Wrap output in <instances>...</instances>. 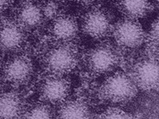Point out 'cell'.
Wrapping results in <instances>:
<instances>
[{
  "mask_svg": "<svg viewBox=\"0 0 159 119\" xmlns=\"http://www.w3.org/2000/svg\"><path fill=\"white\" fill-rule=\"evenodd\" d=\"M21 108V99L16 93H6L0 95V118H15L20 114Z\"/></svg>",
  "mask_w": 159,
  "mask_h": 119,
  "instance_id": "cell-12",
  "label": "cell"
},
{
  "mask_svg": "<svg viewBox=\"0 0 159 119\" xmlns=\"http://www.w3.org/2000/svg\"><path fill=\"white\" fill-rule=\"evenodd\" d=\"M138 90L130 74L123 71H114L102 82L99 94L101 99L111 106H122L132 102Z\"/></svg>",
  "mask_w": 159,
  "mask_h": 119,
  "instance_id": "cell-1",
  "label": "cell"
},
{
  "mask_svg": "<svg viewBox=\"0 0 159 119\" xmlns=\"http://www.w3.org/2000/svg\"><path fill=\"white\" fill-rule=\"evenodd\" d=\"M70 89V82L65 76L53 74L43 82L42 94L49 102L63 103L67 98Z\"/></svg>",
  "mask_w": 159,
  "mask_h": 119,
  "instance_id": "cell-7",
  "label": "cell"
},
{
  "mask_svg": "<svg viewBox=\"0 0 159 119\" xmlns=\"http://www.w3.org/2000/svg\"><path fill=\"white\" fill-rule=\"evenodd\" d=\"M78 61L77 48L71 42H61L48 53L46 64L52 74L65 76L76 67Z\"/></svg>",
  "mask_w": 159,
  "mask_h": 119,
  "instance_id": "cell-4",
  "label": "cell"
},
{
  "mask_svg": "<svg viewBox=\"0 0 159 119\" xmlns=\"http://www.w3.org/2000/svg\"><path fill=\"white\" fill-rule=\"evenodd\" d=\"M8 5V0H0V12H3Z\"/></svg>",
  "mask_w": 159,
  "mask_h": 119,
  "instance_id": "cell-18",
  "label": "cell"
},
{
  "mask_svg": "<svg viewBox=\"0 0 159 119\" xmlns=\"http://www.w3.org/2000/svg\"><path fill=\"white\" fill-rule=\"evenodd\" d=\"M52 110L48 106L38 104L29 110L25 117L27 118H50L52 117Z\"/></svg>",
  "mask_w": 159,
  "mask_h": 119,
  "instance_id": "cell-15",
  "label": "cell"
},
{
  "mask_svg": "<svg viewBox=\"0 0 159 119\" xmlns=\"http://www.w3.org/2000/svg\"><path fill=\"white\" fill-rule=\"evenodd\" d=\"M146 34L139 21L123 17L114 23L111 35L118 48L131 51L145 44Z\"/></svg>",
  "mask_w": 159,
  "mask_h": 119,
  "instance_id": "cell-2",
  "label": "cell"
},
{
  "mask_svg": "<svg viewBox=\"0 0 159 119\" xmlns=\"http://www.w3.org/2000/svg\"><path fill=\"white\" fill-rule=\"evenodd\" d=\"M114 25L109 12L104 9L95 8L83 17L81 27L82 31L90 37L102 39L111 35Z\"/></svg>",
  "mask_w": 159,
  "mask_h": 119,
  "instance_id": "cell-6",
  "label": "cell"
},
{
  "mask_svg": "<svg viewBox=\"0 0 159 119\" xmlns=\"http://www.w3.org/2000/svg\"><path fill=\"white\" fill-rule=\"evenodd\" d=\"M64 1H72V0H64Z\"/></svg>",
  "mask_w": 159,
  "mask_h": 119,
  "instance_id": "cell-19",
  "label": "cell"
},
{
  "mask_svg": "<svg viewBox=\"0 0 159 119\" xmlns=\"http://www.w3.org/2000/svg\"><path fill=\"white\" fill-rule=\"evenodd\" d=\"M18 16L21 26L32 28L42 22L43 13L41 8L35 3H27L20 7Z\"/></svg>",
  "mask_w": 159,
  "mask_h": 119,
  "instance_id": "cell-13",
  "label": "cell"
},
{
  "mask_svg": "<svg viewBox=\"0 0 159 119\" xmlns=\"http://www.w3.org/2000/svg\"><path fill=\"white\" fill-rule=\"evenodd\" d=\"M145 44L159 49V16L152 24L149 32L146 34Z\"/></svg>",
  "mask_w": 159,
  "mask_h": 119,
  "instance_id": "cell-17",
  "label": "cell"
},
{
  "mask_svg": "<svg viewBox=\"0 0 159 119\" xmlns=\"http://www.w3.org/2000/svg\"><path fill=\"white\" fill-rule=\"evenodd\" d=\"M24 33L20 24L3 21L0 23V47L9 50L20 48L24 41Z\"/></svg>",
  "mask_w": 159,
  "mask_h": 119,
  "instance_id": "cell-10",
  "label": "cell"
},
{
  "mask_svg": "<svg viewBox=\"0 0 159 119\" xmlns=\"http://www.w3.org/2000/svg\"><path fill=\"white\" fill-rule=\"evenodd\" d=\"M116 45L103 42L89 50L86 55V66L96 74H110L120 64V56Z\"/></svg>",
  "mask_w": 159,
  "mask_h": 119,
  "instance_id": "cell-3",
  "label": "cell"
},
{
  "mask_svg": "<svg viewBox=\"0 0 159 119\" xmlns=\"http://www.w3.org/2000/svg\"><path fill=\"white\" fill-rule=\"evenodd\" d=\"M33 66L31 60L25 56H18L6 64L4 75L7 80L14 84H22L32 74Z\"/></svg>",
  "mask_w": 159,
  "mask_h": 119,
  "instance_id": "cell-8",
  "label": "cell"
},
{
  "mask_svg": "<svg viewBox=\"0 0 159 119\" xmlns=\"http://www.w3.org/2000/svg\"><path fill=\"white\" fill-rule=\"evenodd\" d=\"M130 76L138 89L147 93L159 91V59L143 57L133 64Z\"/></svg>",
  "mask_w": 159,
  "mask_h": 119,
  "instance_id": "cell-5",
  "label": "cell"
},
{
  "mask_svg": "<svg viewBox=\"0 0 159 119\" xmlns=\"http://www.w3.org/2000/svg\"><path fill=\"white\" fill-rule=\"evenodd\" d=\"M99 118H129L130 114L120 106H111L105 110L101 114Z\"/></svg>",
  "mask_w": 159,
  "mask_h": 119,
  "instance_id": "cell-16",
  "label": "cell"
},
{
  "mask_svg": "<svg viewBox=\"0 0 159 119\" xmlns=\"http://www.w3.org/2000/svg\"><path fill=\"white\" fill-rule=\"evenodd\" d=\"M116 6L124 18L139 21L153 10L150 0H116Z\"/></svg>",
  "mask_w": 159,
  "mask_h": 119,
  "instance_id": "cell-11",
  "label": "cell"
},
{
  "mask_svg": "<svg viewBox=\"0 0 159 119\" xmlns=\"http://www.w3.org/2000/svg\"><path fill=\"white\" fill-rule=\"evenodd\" d=\"M79 31V25L74 16L69 14H61L54 20L51 33L57 41L71 42Z\"/></svg>",
  "mask_w": 159,
  "mask_h": 119,
  "instance_id": "cell-9",
  "label": "cell"
},
{
  "mask_svg": "<svg viewBox=\"0 0 159 119\" xmlns=\"http://www.w3.org/2000/svg\"><path fill=\"white\" fill-rule=\"evenodd\" d=\"M90 110L87 105L80 100L65 101L59 111L61 118H87Z\"/></svg>",
  "mask_w": 159,
  "mask_h": 119,
  "instance_id": "cell-14",
  "label": "cell"
}]
</instances>
